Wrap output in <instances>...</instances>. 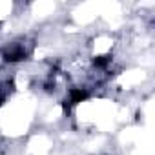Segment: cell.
<instances>
[{
    "instance_id": "7a4b0ae2",
    "label": "cell",
    "mask_w": 155,
    "mask_h": 155,
    "mask_svg": "<svg viewBox=\"0 0 155 155\" xmlns=\"http://www.w3.org/2000/svg\"><path fill=\"white\" fill-rule=\"evenodd\" d=\"M88 97H90V93L86 90H82V88H73L69 91V104H79V102L86 101Z\"/></svg>"
},
{
    "instance_id": "6da1fadb",
    "label": "cell",
    "mask_w": 155,
    "mask_h": 155,
    "mask_svg": "<svg viewBox=\"0 0 155 155\" xmlns=\"http://www.w3.org/2000/svg\"><path fill=\"white\" fill-rule=\"evenodd\" d=\"M28 57V51L22 48V46H11L4 51V60L9 62V64H15V62H20V60H26Z\"/></svg>"
},
{
    "instance_id": "277c9868",
    "label": "cell",
    "mask_w": 155,
    "mask_h": 155,
    "mask_svg": "<svg viewBox=\"0 0 155 155\" xmlns=\"http://www.w3.org/2000/svg\"><path fill=\"white\" fill-rule=\"evenodd\" d=\"M62 108H64V113H68V115H69V111H71V104H69L68 101L62 104Z\"/></svg>"
},
{
    "instance_id": "3957f363",
    "label": "cell",
    "mask_w": 155,
    "mask_h": 155,
    "mask_svg": "<svg viewBox=\"0 0 155 155\" xmlns=\"http://www.w3.org/2000/svg\"><path fill=\"white\" fill-rule=\"evenodd\" d=\"M110 60H111V57L102 55V57H95V58H93V64H95L97 68H106V66L110 64Z\"/></svg>"
}]
</instances>
